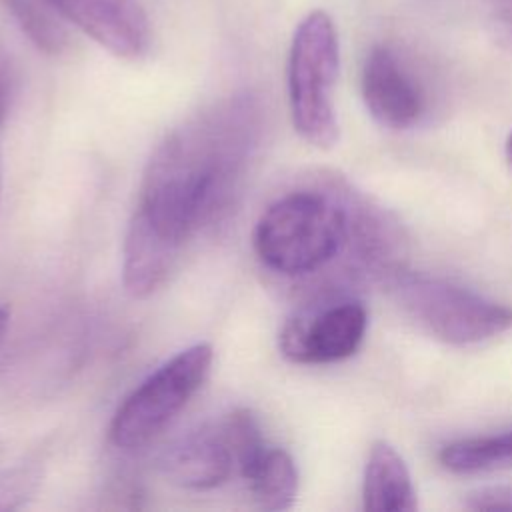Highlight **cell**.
Segmentation results:
<instances>
[{
	"label": "cell",
	"instance_id": "1",
	"mask_svg": "<svg viewBox=\"0 0 512 512\" xmlns=\"http://www.w3.org/2000/svg\"><path fill=\"white\" fill-rule=\"evenodd\" d=\"M258 126L256 100L236 94L174 128L156 146L122 246V284L132 298L160 290L194 234L230 208Z\"/></svg>",
	"mask_w": 512,
	"mask_h": 512
},
{
	"label": "cell",
	"instance_id": "2",
	"mask_svg": "<svg viewBox=\"0 0 512 512\" xmlns=\"http://www.w3.org/2000/svg\"><path fill=\"white\" fill-rule=\"evenodd\" d=\"M350 212L330 194L294 190L260 214L252 246L260 264L284 278L322 272L350 244Z\"/></svg>",
	"mask_w": 512,
	"mask_h": 512
},
{
	"label": "cell",
	"instance_id": "3",
	"mask_svg": "<svg viewBox=\"0 0 512 512\" xmlns=\"http://www.w3.org/2000/svg\"><path fill=\"white\" fill-rule=\"evenodd\" d=\"M340 70L336 26L324 10L306 14L288 52V104L294 130L314 148L330 150L340 138L334 90Z\"/></svg>",
	"mask_w": 512,
	"mask_h": 512
},
{
	"label": "cell",
	"instance_id": "4",
	"mask_svg": "<svg viewBox=\"0 0 512 512\" xmlns=\"http://www.w3.org/2000/svg\"><path fill=\"white\" fill-rule=\"evenodd\" d=\"M212 360V346L196 342L148 374L116 408L110 422L112 444L138 450L156 440L202 388Z\"/></svg>",
	"mask_w": 512,
	"mask_h": 512
},
{
	"label": "cell",
	"instance_id": "5",
	"mask_svg": "<svg viewBox=\"0 0 512 512\" xmlns=\"http://www.w3.org/2000/svg\"><path fill=\"white\" fill-rule=\"evenodd\" d=\"M392 292L410 320L446 344H478L512 328L510 306L442 278L398 276Z\"/></svg>",
	"mask_w": 512,
	"mask_h": 512
},
{
	"label": "cell",
	"instance_id": "6",
	"mask_svg": "<svg viewBox=\"0 0 512 512\" xmlns=\"http://www.w3.org/2000/svg\"><path fill=\"white\" fill-rule=\"evenodd\" d=\"M366 328L368 312L362 302L312 304L284 322L278 348L292 364H334L350 358L360 348Z\"/></svg>",
	"mask_w": 512,
	"mask_h": 512
},
{
	"label": "cell",
	"instance_id": "7",
	"mask_svg": "<svg viewBox=\"0 0 512 512\" xmlns=\"http://www.w3.org/2000/svg\"><path fill=\"white\" fill-rule=\"evenodd\" d=\"M110 54L136 60L150 46V22L140 0H44Z\"/></svg>",
	"mask_w": 512,
	"mask_h": 512
},
{
	"label": "cell",
	"instance_id": "8",
	"mask_svg": "<svg viewBox=\"0 0 512 512\" xmlns=\"http://www.w3.org/2000/svg\"><path fill=\"white\" fill-rule=\"evenodd\" d=\"M362 98L370 116L390 130L412 128L424 110L418 84L388 46L368 52L362 66Z\"/></svg>",
	"mask_w": 512,
	"mask_h": 512
},
{
	"label": "cell",
	"instance_id": "9",
	"mask_svg": "<svg viewBox=\"0 0 512 512\" xmlns=\"http://www.w3.org/2000/svg\"><path fill=\"white\" fill-rule=\"evenodd\" d=\"M162 476L186 490H212L236 472L234 452L218 424L194 430L172 442L158 458Z\"/></svg>",
	"mask_w": 512,
	"mask_h": 512
},
{
	"label": "cell",
	"instance_id": "10",
	"mask_svg": "<svg viewBox=\"0 0 512 512\" xmlns=\"http://www.w3.org/2000/svg\"><path fill=\"white\" fill-rule=\"evenodd\" d=\"M362 500L364 510L370 512H412L418 508L410 470L398 450L386 440H376L370 446Z\"/></svg>",
	"mask_w": 512,
	"mask_h": 512
},
{
	"label": "cell",
	"instance_id": "11",
	"mask_svg": "<svg viewBox=\"0 0 512 512\" xmlns=\"http://www.w3.org/2000/svg\"><path fill=\"white\" fill-rule=\"evenodd\" d=\"M240 478L262 510H288L296 502L298 468L284 448L268 446Z\"/></svg>",
	"mask_w": 512,
	"mask_h": 512
},
{
	"label": "cell",
	"instance_id": "12",
	"mask_svg": "<svg viewBox=\"0 0 512 512\" xmlns=\"http://www.w3.org/2000/svg\"><path fill=\"white\" fill-rule=\"evenodd\" d=\"M440 464L454 474H484L512 468V428L492 436L464 438L446 444Z\"/></svg>",
	"mask_w": 512,
	"mask_h": 512
},
{
	"label": "cell",
	"instance_id": "13",
	"mask_svg": "<svg viewBox=\"0 0 512 512\" xmlns=\"http://www.w3.org/2000/svg\"><path fill=\"white\" fill-rule=\"evenodd\" d=\"M12 18L18 22L20 30L30 38V42L50 54L60 56L66 52L70 38L60 22L58 14L44 0H2Z\"/></svg>",
	"mask_w": 512,
	"mask_h": 512
},
{
	"label": "cell",
	"instance_id": "14",
	"mask_svg": "<svg viewBox=\"0 0 512 512\" xmlns=\"http://www.w3.org/2000/svg\"><path fill=\"white\" fill-rule=\"evenodd\" d=\"M486 28L502 50H512V0H486Z\"/></svg>",
	"mask_w": 512,
	"mask_h": 512
},
{
	"label": "cell",
	"instance_id": "15",
	"mask_svg": "<svg viewBox=\"0 0 512 512\" xmlns=\"http://www.w3.org/2000/svg\"><path fill=\"white\" fill-rule=\"evenodd\" d=\"M462 506L466 510H480V512H494L506 510L512 512V484H492L482 486L466 494Z\"/></svg>",
	"mask_w": 512,
	"mask_h": 512
},
{
	"label": "cell",
	"instance_id": "16",
	"mask_svg": "<svg viewBox=\"0 0 512 512\" xmlns=\"http://www.w3.org/2000/svg\"><path fill=\"white\" fill-rule=\"evenodd\" d=\"M12 96V66L8 56L0 50V128L6 120Z\"/></svg>",
	"mask_w": 512,
	"mask_h": 512
},
{
	"label": "cell",
	"instance_id": "17",
	"mask_svg": "<svg viewBox=\"0 0 512 512\" xmlns=\"http://www.w3.org/2000/svg\"><path fill=\"white\" fill-rule=\"evenodd\" d=\"M8 320H10V312L6 308L0 306V348L6 340V332H8Z\"/></svg>",
	"mask_w": 512,
	"mask_h": 512
},
{
	"label": "cell",
	"instance_id": "18",
	"mask_svg": "<svg viewBox=\"0 0 512 512\" xmlns=\"http://www.w3.org/2000/svg\"><path fill=\"white\" fill-rule=\"evenodd\" d=\"M506 158H508V162L512 164V132H510V136H508V140H506Z\"/></svg>",
	"mask_w": 512,
	"mask_h": 512
},
{
	"label": "cell",
	"instance_id": "19",
	"mask_svg": "<svg viewBox=\"0 0 512 512\" xmlns=\"http://www.w3.org/2000/svg\"><path fill=\"white\" fill-rule=\"evenodd\" d=\"M0 192H2V156H0Z\"/></svg>",
	"mask_w": 512,
	"mask_h": 512
}]
</instances>
